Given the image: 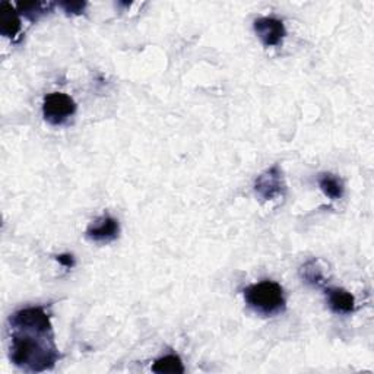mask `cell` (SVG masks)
<instances>
[{
  "label": "cell",
  "mask_w": 374,
  "mask_h": 374,
  "mask_svg": "<svg viewBox=\"0 0 374 374\" xmlns=\"http://www.w3.org/2000/svg\"><path fill=\"white\" fill-rule=\"evenodd\" d=\"M11 361L26 371L41 373L52 370L60 358L53 339V331L34 327H11Z\"/></svg>",
  "instance_id": "obj_1"
},
{
  "label": "cell",
  "mask_w": 374,
  "mask_h": 374,
  "mask_svg": "<svg viewBox=\"0 0 374 374\" xmlns=\"http://www.w3.org/2000/svg\"><path fill=\"white\" fill-rule=\"evenodd\" d=\"M247 306L262 316H273L285 310L284 290L275 280H262L244 290Z\"/></svg>",
  "instance_id": "obj_2"
},
{
  "label": "cell",
  "mask_w": 374,
  "mask_h": 374,
  "mask_svg": "<svg viewBox=\"0 0 374 374\" xmlns=\"http://www.w3.org/2000/svg\"><path fill=\"white\" fill-rule=\"evenodd\" d=\"M76 113V103L63 92H52L44 98L42 115L53 126L64 125Z\"/></svg>",
  "instance_id": "obj_3"
},
{
  "label": "cell",
  "mask_w": 374,
  "mask_h": 374,
  "mask_svg": "<svg viewBox=\"0 0 374 374\" xmlns=\"http://www.w3.org/2000/svg\"><path fill=\"white\" fill-rule=\"evenodd\" d=\"M254 192L264 200H273L285 193V183L278 164L257 176L254 181Z\"/></svg>",
  "instance_id": "obj_4"
},
{
  "label": "cell",
  "mask_w": 374,
  "mask_h": 374,
  "mask_svg": "<svg viewBox=\"0 0 374 374\" xmlns=\"http://www.w3.org/2000/svg\"><path fill=\"white\" fill-rule=\"evenodd\" d=\"M9 326L12 327H34V329L53 331L50 316L44 307H27L15 312L9 317Z\"/></svg>",
  "instance_id": "obj_5"
},
{
  "label": "cell",
  "mask_w": 374,
  "mask_h": 374,
  "mask_svg": "<svg viewBox=\"0 0 374 374\" xmlns=\"http://www.w3.org/2000/svg\"><path fill=\"white\" fill-rule=\"evenodd\" d=\"M253 27H254L257 37L261 38V41L266 47L279 45L280 42H283L287 34L284 22L276 18H272V16H264V18L256 19Z\"/></svg>",
  "instance_id": "obj_6"
},
{
  "label": "cell",
  "mask_w": 374,
  "mask_h": 374,
  "mask_svg": "<svg viewBox=\"0 0 374 374\" xmlns=\"http://www.w3.org/2000/svg\"><path fill=\"white\" fill-rule=\"evenodd\" d=\"M119 221L110 215H104L88 227L86 237L96 243H110L119 237Z\"/></svg>",
  "instance_id": "obj_7"
},
{
  "label": "cell",
  "mask_w": 374,
  "mask_h": 374,
  "mask_svg": "<svg viewBox=\"0 0 374 374\" xmlns=\"http://www.w3.org/2000/svg\"><path fill=\"white\" fill-rule=\"evenodd\" d=\"M327 306L336 314H351L356 310V300L344 288L326 290Z\"/></svg>",
  "instance_id": "obj_8"
},
{
  "label": "cell",
  "mask_w": 374,
  "mask_h": 374,
  "mask_svg": "<svg viewBox=\"0 0 374 374\" xmlns=\"http://www.w3.org/2000/svg\"><path fill=\"white\" fill-rule=\"evenodd\" d=\"M21 31V19L16 6L8 2L0 5V34L8 38H15Z\"/></svg>",
  "instance_id": "obj_9"
},
{
  "label": "cell",
  "mask_w": 374,
  "mask_h": 374,
  "mask_svg": "<svg viewBox=\"0 0 374 374\" xmlns=\"http://www.w3.org/2000/svg\"><path fill=\"white\" fill-rule=\"evenodd\" d=\"M319 186L322 192L332 200H338L344 196V183L331 173H323L319 176Z\"/></svg>",
  "instance_id": "obj_10"
},
{
  "label": "cell",
  "mask_w": 374,
  "mask_h": 374,
  "mask_svg": "<svg viewBox=\"0 0 374 374\" xmlns=\"http://www.w3.org/2000/svg\"><path fill=\"white\" fill-rule=\"evenodd\" d=\"M152 371L158 374H183L184 366L178 356L170 354V356H164L158 358L152 364Z\"/></svg>",
  "instance_id": "obj_11"
},
{
  "label": "cell",
  "mask_w": 374,
  "mask_h": 374,
  "mask_svg": "<svg viewBox=\"0 0 374 374\" xmlns=\"http://www.w3.org/2000/svg\"><path fill=\"white\" fill-rule=\"evenodd\" d=\"M16 9L19 15H23L31 22L37 21L42 15L49 13L53 9V4H45V2H26V4H18Z\"/></svg>",
  "instance_id": "obj_12"
},
{
  "label": "cell",
  "mask_w": 374,
  "mask_h": 374,
  "mask_svg": "<svg viewBox=\"0 0 374 374\" xmlns=\"http://www.w3.org/2000/svg\"><path fill=\"white\" fill-rule=\"evenodd\" d=\"M300 276L304 283L309 284V285H313V287H320L326 283L323 271L317 265L316 261H310L307 264H304L300 269Z\"/></svg>",
  "instance_id": "obj_13"
},
{
  "label": "cell",
  "mask_w": 374,
  "mask_h": 374,
  "mask_svg": "<svg viewBox=\"0 0 374 374\" xmlns=\"http://www.w3.org/2000/svg\"><path fill=\"white\" fill-rule=\"evenodd\" d=\"M59 6L67 13V15H81L84 9L86 8L85 2H60Z\"/></svg>",
  "instance_id": "obj_14"
},
{
  "label": "cell",
  "mask_w": 374,
  "mask_h": 374,
  "mask_svg": "<svg viewBox=\"0 0 374 374\" xmlns=\"http://www.w3.org/2000/svg\"><path fill=\"white\" fill-rule=\"evenodd\" d=\"M56 259H57V262L60 264V265H63L64 268H74L75 266V259H74V256L72 254H69V253H63V254H59L57 257H56Z\"/></svg>",
  "instance_id": "obj_15"
}]
</instances>
